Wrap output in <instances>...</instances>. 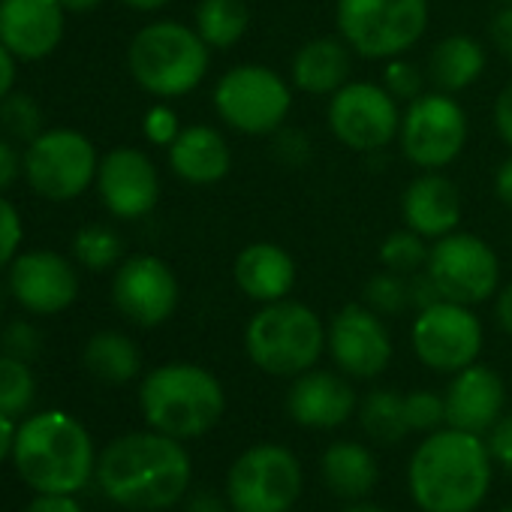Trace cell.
<instances>
[{
	"label": "cell",
	"mask_w": 512,
	"mask_h": 512,
	"mask_svg": "<svg viewBox=\"0 0 512 512\" xmlns=\"http://www.w3.org/2000/svg\"><path fill=\"white\" fill-rule=\"evenodd\" d=\"M326 350L341 374L353 380H377L392 362V335L386 317L365 302L344 305L326 326Z\"/></svg>",
	"instance_id": "15"
},
{
	"label": "cell",
	"mask_w": 512,
	"mask_h": 512,
	"mask_svg": "<svg viewBox=\"0 0 512 512\" xmlns=\"http://www.w3.org/2000/svg\"><path fill=\"white\" fill-rule=\"evenodd\" d=\"M443 404H446L449 428L485 437L503 416L506 383L494 368L473 362V365L461 368L458 374H452V380L443 392Z\"/></svg>",
	"instance_id": "19"
},
{
	"label": "cell",
	"mask_w": 512,
	"mask_h": 512,
	"mask_svg": "<svg viewBox=\"0 0 512 512\" xmlns=\"http://www.w3.org/2000/svg\"><path fill=\"white\" fill-rule=\"evenodd\" d=\"M0 314H4V287H0Z\"/></svg>",
	"instance_id": "56"
},
{
	"label": "cell",
	"mask_w": 512,
	"mask_h": 512,
	"mask_svg": "<svg viewBox=\"0 0 512 512\" xmlns=\"http://www.w3.org/2000/svg\"><path fill=\"white\" fill-rule=\"evenodd\" d=\"M503 4H512V0H503Z\"/></svg>",
	"instance_id": "58"
},
{
	"label": "cell",
	"mask_w": 512,
	"mask_h": 512,
	"mask_svg": "<svg viewBox=\"0 0 512 512\" xmlns=\"http://www.w3.org/2000/svg\"><path fill=\"white\" fill-rule=\"evenodd\" d=\"M130 10H139V13H154V10H163L169 0H124Z\"/></svg>",
	"instance_id": "54"
},
{
	"label": "cell",
	"mask_w": 512,
	"mask_h": 512,
	"mask_svg": "<svg viewBox=\"0 0 512 512\" xmlns=\"http://www.w3.org/2000/svg\"><path fill=\"white\" fill-rule=\"evenodd\" d=\"M485 443L491 458L512 476V413L497 419V425L485 434Z\"/></svg>",
	"instance_id": "42"
},
{
	"label": "cell",
	"mask_w": 512,
	"mask_h": 512,
	"mask_svg": "<svg viewBox=\"0 0 512 512\" xmlns=\"http://www.w3.org/2000/svg\"><path fill=\"white\" fill-rule=\"evenodd\" d=\"M142 130H145V139H148L151 145L169 148V145L178 139V133H181V121H178L175 109L157 103V106H151V109L145 112Z\"/></svg>",
	"instance_id": "40"
},
{
	"label": "cell",
	"mask_w": 512,
	"mask_h": 512,
	"mask_svg": "<svg viewBox=\"0 0 512 512\" xmlns=\"http://www.w3.org/2000/svg\"><path fill=\"white\" fill-rule=\"evenodd\" d=\"M410 302H413V311H425V308H431V305L443 302V296H440L437 284L428 278V272H425V269H422V272H416V275H410Z\"/></svg>",
	"instance_id": "45"
},
{
	"label": "cell",
	"mask_w": 512,
	"mask_h": 512,
	"mask_svg": "<svg viewBox=\"0 0 512 512\" xmlns=\"http://www.w3.org/2000/svg\"><path fill=\"white\" fill-rule=\"evenodd\" d=\"M73 253L82 269L88 272H106L121 266V253H124V241L112 226L103 223H91L82 226L73 238Z\"/></svg>",
	"instance_id": "31"
},
{
	"label": "cell",
	"mask_w": 512,
	"mask_h": 512,
	"mask_svg": "<svg viewBox=\"0 0 512 512\" xmlns=\"http://www.w3.org/2000/svg\"><path fill=\"white\" fill-rule=\"evenodd\" d=\"M404 416H407V428L413 434H431L437 428L446 425V404L443 395L431 392V389H413L404 395Z\"/></svg>",
	"instance_id": "36"
},
{
	"label": "cell",
	"mask_w": 512,
	"mask_h": 512,
	"mask_svg": "<svg viewBox=\"0 0 512 512\" xmlns=\"http://www.w3.org/2000/svg\"><path fill=\"white\" fill-rule=\"evenodd\" d=\"M467 112L455 100V94L422 91L401 112L398 148L407 163L416 169H446L458 160L467 145Z\"/></svg>",
	"instance_id": "10"
},
{
	"label": "cell",
	"mask_w": 512,
	"mask_h": 512,
	"mask_svg": "<svg viewBox=\"0 0 512 512\" xmlns=\"http://www.w3.org/2000/svg\"><path fill=\"white\" fill-rule=\"evenodd\" d=\"M61 4L67 13H91L103 4V0H61Z\"/></svg>",
	"instance_id": "53"
},
{
	"label": "cell",
	"mask_w": 512,
	"mask_h": 512,
	"mask_svg": "<svg viewBox=\"0 0 512 512\" xmlns=\"http://www.w3.org/2000/svg\"><path fill=\"white\" fill-rule=\"evenodd\" d=\"M193 28L208 43V49L238 46L250 28L247 0H199Z\"/></svg>",
	"instance_id": "29"
},
{
	"label": "cell",
	"mask_w": 512,
	"mask_h": 512,
	"mask_svg": "<svg viewBox=\"0 0 512 512\" xmlns=\"http://www.w3.org/2000/svg\"><path fill=\"white\" fill-rule=\"evenodd\" d=\"M341 512H389V509H383V506H377V503H359V500H353L347 509H341Z\"/></svg>",
	"instance_id": "55"
},
{
	"label": "cell",
	"mask_w": 512,
	"mask_h": 512,
	"mask_svg": "<svg viewBox=\"0 0 512 512\" xmlns=\"http://www.w3.org/2000/svg\"><path fill=\"white\" fill-rule=\"evenodd\" d=\"M359 425L377 443H398L410 434L404 416V395L395 389H371L359 401Z\"/></svg>",
	"instance_id": "30"
},
{
	"label": "cell",
	"mask_w": 512,
	"mask_h": 512,
	"mask_svg": "<svg viewBox=\"0 0 512 512\" xmlns=\"http://www.w3.org/2000/svg\"><path fill=\"white\" fill-rule=\"evenodd\" d=\"M13 85H16V58L4 43H0V100L13 94Z\"/></svg>",
	"instance_id": "51"
},
{
	"label": "cell",
	"mask_w": 512,
	"mask_h": 512,
	"mask_svg": "<svg viewBox=\"0 0 512 512\" xmlns=\"http://www.w3.org/2000/svg\"><path fill=\"white\" fill-rule=\"evenodd\" d=\"M22 172H25V163L19 160V151L13 148L10 139H0V193L10 190Z\"/></svg>",
	"instance_id": "46"
},
{
	"label": "cell",
	"mask_w": 512,
	"mask_h": 512,
	"mask_svg": "<svg viewBox=\"0 0 512 512\" xmlns=\"http://www.w3.org/2000/svg\"><path fill=\"white\" fill-rule=\"evenodd\" d=\"M85 365L88 371L112 386H124L142 371V353L136 341L124 332H97L85 344Z\"/></svg>",
	"instance_id": "28"
},
{
	"label": "cell",
	"mask_w": 512,
	"mask_h": 512,
	"mask_svg": "<svg viewBox=\"0 0 512 512\" xmlns=\"http://www.w3.org/2000/svg\"><path fill=\"white\" fill-rule=\"evenodd\" d=\"M488 37H491V46L494 52H500V58L512 61V4L500 7L488 25Z\"/></svg>",
	"instance_id": "43"
},
{
	"label": "cell",
	"mask_w": 512,
	"mask_h": 512,
	"mask_svg": "<svg viewBox=\"0 0 512 512\" xmlns=\"http://www.w3.org/2000/svg\"><path fill=\"white\" fill-rule=\"evenodd\" d=\"M353 73V49L341 37H317L299 46L290 61V82L302 94L332 97L338 88L350 82Z\"/></svg>",
	"instance_id": "25"
},
{
	"label": "cell",
	"mask_w": 512,
	"mask_h": 512,
	"mask_svg": "<svg viewBox=\"0 0 512 512\" xmlns=\"http://www.w3.org/2000/svg\"><path fill=\"white\" fill-rule=\"evenodd\" d=\"M491 452L479 434L431 431L407 467L410 497L422 512H476L491 488Z\"/></svg>",
	"instance_id": "2"
},
{
	"label": "cell",
	"mask_w": 512,
	"mask_h": 512,
	"mask_svg": "<svg viewBox=\"0 0 512 512\" xmlns=\"http://www.w3.org/2000/svg\"><path fill=\"white\" fill-rule=\"evenodd\" d=\"M247 359L272 377H299L317 368L326 353V326L320 314L296 299L260 305L244 329Z\"/></svg>",
	"instance_id": "5"
},
{
	"label": "cell",
	"mask_w": 512,
	"mask_h": 512,
	"mask_svg": "<svg viewBox=\"0 0 512 512\" xmlns=\"http://www.w3.org/2000/svg\"><path fill=\"white\" fill-rule=\"evenodd\" d=\"M97 190L109 214L139 220L160 202V175L154 160L139 148H112L97 169Z\"/></svg>",
	"instance_id": "17"
},
{
	"label": "cell",
	"mask_w": 512,
	"mask_h": 512,
	"mask_svg": "<svg viewBox=\"0 0 512 512\" xmlns=\"http://www.w3.org/2000/svg\"><path fill=\"white\" fill-rule=\"evenodd\" d=\"M13 461L37 494H76L97 470L88 428L64 410H46L19 425Z\"/></svg>",
	"instance_id": "3"
},
{
	"label": "cell",
	"mask_w": 512,
	"mask_h": 512,
	"mask_svg": "<svg viewBox=\"0 0 512 512\" xmlns=\"http://www.w3.org/2000/svg\"><path fill=\"white\" fill-rule=\"evenodd\" d=\"M127 67L142 91L160 100H175L202 85L211 67V49L196 28L163 19L133 37Z\"/></svg>",
	"instance_id": "6"
},
{
	"label": "cell",
	"mask_w": 512,
	"mask_h": 512,
	"mask_svg": "<svg viewBox=\"0 0 512 512\" xmlns=\"http://www.w3.org/2000/svg\"><path fill=\"white\" fill-rule=\"evenodd\" d=\"M500 512H512V506H503V509H500Z\"/></svg>",
	"instance_id": "57"
},
{
	"label": "cell",
	"mask_w": 512,
	"mask_h": 512,
	"mask_svg": "<svg viewBox=\"0 0 512 512\" xmlns=\"http://www.w3.org/2000/svg\"><path fill=\"white\" fill-rule=\"evenodd\" d=\"M37 398V380L28 362L16 356H0V413L22 416Z\"/></svg>",
	"instance_id": "33"
},
{
	"label": "cell",
	"mask_w": 512,
	"mask_h": 512,
	"mask_svg": "<svg viewBox=\"0 0 512 512\" xmlns=\"http://www.w3.org/2000/svg\"><path fill=\"white\" fill-rule=\"evenodd\" d=\"M428 0H338V37L365 61L407 55L428 31Z\"/></svg>",
	"instance_id": "7"
},
{
	"label": "cell",
	"mask_w": 512,
	"mask_h": 512,
	"mask_svg": "<svg viewBox=\"0 0 512 512\" xmlns=\"http://www.w3.org/2000/svg\"><path fill=\"white\" fill-rule=\"evenodd\" d=\"M61 0H0V43L16 61H43L64 40Z\"/></svg>",
	"instance_id": "21"
},
{
	"label": "cell",
	"mask_w": 512,
	"mask_h": 512,
	"mask_svg": "<svg viewBox=\"0 0 512 512\" xmlns=\"http://www.w3.org/2000/svg\"><path fill=\"white\" fill-rule=\"evenodd\" d=\"M359 410V395L347 374L311 368L293 377L287 392V413L296 425L311 431H332Z\"/></svg>",
	"instance_id": "20"
},
{
	"label": "cell",
	"mask_w": 512,
	"mask_h": 512,
	"mask_svg": "<svg viewBox=\"0 0 512 512\" xmlns=\"http://www.w3.org/2000/svg\"><path fill=\"white\" fill-rule=\"evenodd\" d=\"M25 512H85L73 494H40L28 503Z\"/></svg>",
	"instance_id": "47"
},
{
	"label": "cell",
	"mask_w": 512,
	"mask_h": 512,
	"mask_svg": "<svg viewBox=\"0 0 512 512\" xmlns=\"http://www.w3.org/2000/svg\"><path fill=\"white\" fill-rule=\"evenodd\" d=\"M178 299L181 290L175 272L154 253H136L115 269L112 302L130 323L142 329L163 326L175 314Z\"/></svg>",
	"instance_id": "16"
},
{
	"label": "cell",
	"mask_w": 512,
	"mask_h": 512,
	"mask_svg": "<svg viewBox=\"0 0 512 512\" xmlns=\"http://www.w3.org/2000/svg\"><path fill=\"white\" fill-rule=\"evenodd\" d=\"M211 100L229 130L275 136L293 112V82L266 64H238L217 79Z\"/></svg>",
	"instance_id": "8"
},
{
	"label": "cell",
	"mask_w": 512,
	"mask_h": 512,
	"mask_svg": "<svg viewBox=\"0 0 512 512\" xmlns=\"http://www.w3.org/2000/svg\"><path fill=\"white\" fill-rule=\"evenodd\" d=\"M428 278L446 302L482 305L500 290V260L494 247L476 232H449L434 238L425 263Z\"/></svg>",
	"instance_id": "11"
},
{
	"label": "cell",
	"mask_w": 512,
	"mask_h": 512,
	"mask_svg": "<svg viewBox=\"0 0 512 512\" xmlns=\"http://www.w3.org/2000/svg\"><path fill=\"white\" fill-rule=\"evenodd\" d=\"M464 214L461 190L440 169L419 172L401 193V217L404 226L434 241L458 229Z\"/></svg>",
	"instance_id": "22"
},
{
	"label": "cell",
	"mask_w": 512,
	"mask_h": 512,
	"mask_svg": "<svg viewBox=\"0 0 512 512\" xmlns=\"http://www.w3.org/2000/svg\"><path fill=\"white\" fill-rule=\"evenodd\" d=\"M25 178L49 202L82 196L100 169L97 148L76 130H43L25 151Z\"/></svg>",
	"instance_id": "12"
},
{
	"label": "cell",
	"mask_w": 512,
	"mask_h": 512,
	"mask_svg": "<svg viewBox=\"0 0 512 512\" xmlns=\"http://www.w3.org/2000/svg\"><path fill=\"white\" fill-rule=\"evenodd\" d=\"M428 250H431L428 238H422L419 232H413V229L404 226V229H398V232H389V235L380 241L377 256H380V266H383V269L410 278V275H416V272L425 269V263H428Z\"/></svg>",
	"instance_id": "32"
},
{
	"label": "cell",
	"mask_w": 512,
	"mask_h": 512,
	"mask_svg": "<svg viewBox=\"0 0 512 512\" xmlns=\"http://www.w3.org/2000/svg\"><path fill=\"white\" fill-rule=\"evenodd\" d=\"M494 320L512 338V281L506 287H500L494 296Z\"/></svg>",
	"instance_id": "49"
},
{
	"label": "cell",
	"mask_w": 512,
	"mask_h": 512,
	"mask_svg": "<svg viewBox=\"0 0 512 512\" xmlns=\"http://www.w3.org/2000/svg\"><path fill=\"white\" fill-rule=\"evenodd\" d=\"M482 320L470 305L437 302L425 311H416L410 344L416 359L437 374H458L473 365L482 353Z\"/></svg>",
	"instance_id": "14"
},
{
	"label": "cell",
	"mask_w": 512,
	"mask_h": 512,
	"mask_svg": "<svg viewBox=\"0 0 512 512\" xmlns=\"http://www.w3.org/2000/svg\"><path fill=\"white\" fill-rule=\"evenodd\" d=\"M323 470V482L332 494L344 497V500H359L368 497L377 488L380 479V467L374 452L365 443L356 440H338L323 452L320 461Z\"/></svg>",
	"instance_id": "27"
},
{
	"label": "cell",
	"mask_w": 512,
	"mask_h": 512,
	"mask_svg": "<svg viewBox=\"0 0 512 512\" xmlns=\"http://www.w3.org/2000/svg\"><path fill=\"white\" fill-rule=\"evenodd\" d=\"M16 425H13V416L0 413V461L7 455H13V446H16Z\"/></svg>",
	"instance_id": "52"
},
{
	"label": "cell",
	"mask_w": 512,
	"mask_h": 512,
	"mask_svg": "<svg viewBox=\"0 0 512 512\" xmlns=\"http://www.w3.org/2000/svg\"><path fill=\"white\" fill-rule=\"evenodd\" d=\"M94 476L112 503L133 512H160L187 494L193 461L181 440L169 434L130 431L100 452Z\"/></svg>",
	"instance_id": "1"
},
{
	"label": "cell",
	"mask_w": 512,
	"mask_h": 512,
	"mask_svg": "<svg viewBox=\"0 0 512 512\" xmlns=\"http://www.w3.org/2000/svg\"><path fill=\"white\" fill-rule=\"evenodd\" d=\"M0 127H4L10 139L31 145L43 133V109L37 106L31 94L13 91L0 100Z\"/></svg>",
	"instance_id": "35"
},
{
	"label": "cell",
	"mask_w": 512,
	"mask_h": 512,
	"mask_svg": "<svg viewBox=\"0 0 512 512\" xmlns=\"http://www.w3.org/2000/svg\"><path fill=\"white\" fill-rule=\"evenodd\" d=\"M226 503H229V500H223L217 491L202 488V491H196V494L187 497L184 512H226Z\"/></svg>",
	"instance_id": "48"
},
{
	"label": "cell",
	"mask_w": 512,
	"mask_h": 512,
	"mask_svg": "<svg viewBox=\"0 0 512 512\" xmlns=\"http://www.w3.org/2000/svg\"><path fill=\"white\" fill-rule=\"evenodd\" d=\"M488 55L485 46L470 37V34H449L443 40L434 43L428 64H425V76L434 85V91L443 94H461L467 88H473L482 73H485Z\"/></svg>",
	"instance_id": "26"
},
{
	"label": "cell",
	"mask_w": 512,
	"mask_h": 512,
	"mask_svg": "<svg viewBox=\"0 0 512 512\" xmlns=\"http://www.w3.org/2000/svg\"><path fill=\"white\" fill-rule=\"evenodd\" d=\"M491 121H494V130H497L500 142H503L506 148H512V82L503 85L500 94L494 97Z\"/></svg>",
	"instance_id": "44"
},
{
	"label": "cell",
	"mask_w": 512,
	"mask_h": 512,
	"mask_svg": "<svg viewBox=\"0 0 512 512\" xmlns=\"http://www.w3.org/2000/svg\"><path fill=\"white\" fill-rule=\"evenodd\" d=\"M362 302L380 317H401L404 311L413 308V302H410V278L383 269V272H377V275H371L365 281Z\"/></svg>",
	"instance_id": "34"
},
{
	"label": "cell",
	"mask_w": 512,
	"mask_h": 512,
	"mask_svg": "<svg viewBox=\"0 0 512 512\" xmlns=\"http://www.w3.org/2000/svg\"><path fill=\"white\" fill-rule=\"evenodd\" d=\"M302 488L305 473L293 449L256 443L232 461L223 497L232 512H293Z\"/></svg>",
	"instance_id": "9"
},
{
	"label": "cell",
	"mask_w": 512,
	"mask_h": 512,
	"mask_svg": "<svg viewBox=\"0 0 512 512\" xmlns=\"http://www.w3.org/2000/svg\"><path fill=\"white\" fill-rule=\"evenodd\" d=\"M326 124L344 148L374 154L398 139L401 106L380 82L350 79L329 97Z\"/></svg>",
	"instance_id": "13"
},
{
	"label": "cell",
	"mask_w": 512,
	"mask_h": 512,
	"mask_svg": "<svg viewBox=\"0 0 512 512\" xmlns=\"http://www.w3.org/2000/svg\"><path fill=\"white\" fill-rule=\"evenodd\" d=\"M19 244H22V217H19V208L0 196V269L10 266L19 253Z\"/></svg>",
	"instance_id": "41"
},
{
	"label": "cell",
	"mask_w": 512,
	"mask_h": 512,
	"mask_svg": "<svg viewBox=\"0 0 512 512\" xmlns=\"http://www.w3.org/2000/svg\"><path fill=\"white\" fill-rule=\"evenodd\" d=\"M139 407L148 428L184 443L208 434L223 419L226 392L208 368L166 362L142 380Z\"/></svg>",
	"instance_id": "4"
},
{
	"label": "cell",
	"mask_w": 512,
	"mask_h": 512,
	"mask_svg": "<svg viewBox=\"0 0 512 512\" xmlns=\"http://www.w3.org/2000/svg\"><path fill=\"white\" fill-rule=\"evenodd\" d=\"M494 193L506 208H512V154L494 172Z\"/></svg>",
	"instance_id": "50"
},
{
	"label": "cell",
	"mask_w": 512,
	"mask_h": 512,
	"mask_svg": "<svg viewBox=\"0 0 512 512\" xmlns=\"http://www.w3.org/2000/svg\"><path fill=\"white\" fill-rule=\"evenodd\" d=\"M275 157H278L284 166L299 169V166H305V163L314 157V145H311V139H308L305 130L287 127V124H284V127L275 133Z\"/></svg>",
	"instance_id": "39"
},
{
	"label": "cell",
	"mask_w": 512,
	"mask_h": 512,
	"mask_svg": "<svg viewBox=\"0 0 512 512\" xmlns=\"http://www.w3.org/2000/svg\"><path fill=\"white\" fill-rule=\"evenodd\" d=\"M235 287L260 305L281 302L293 293L299 269L293 253L275 241H253L238 250L232 263Z\"/></svg>",
	"instance_id": "23"
},
{
	"label": "cell",
	"mask_w": 512,
	"mask_h": 512,
	"mask_svg": "<svg viewBox=\"0 0 512 512\" xmlns=\"http://www.w3.org/2000/svg\"><path fill=\"white\" fill-rule=\"evenodd\" d=\"M0 347H4L7 356H16V359H22V362H31V359H37L40 350H43V335H40L31 323L16 320V323H10V326L4 329V335H0Z\"/></svg>",
	"instance_id": "38"
},
{
	"label": "cell",
	"mask_w": 512,
	"mask_h": 512,
	"mask_svg": "<svg viewBox=\"0 0 512 512\" xmlns=\"http://www.w3.org/2000/svg\"><path fill=\"white\" fill-rule=\"evenodd\" d=\"M169 169L175 172V178L196 187L223 181L232 169V151L226 136L211 124L181 127L178 139L169 145Z\"/></svg>",
	"instance_id": "24"
},
{
	"label": "cell",
	"mask_w": 512,
	"mask_h": 512,
	"mask_svg": "<svg viewBox=\"0 0 512 512\" xmlns=\"http://www.w3.org/2000/svg\"><path fill=\"white\" fill-rule=\"evenodd\" d=\"M425 70L416 67L413 61H407L404 55L401 58H389L386 67H383V79L380 85L398 100V103H410L416 100L422 91H425Z\"/></svg>",
	"instance_id": "37"
},
{
	"label": "cell",
	"mask_w": 512,
	"mask_h": 512,
	"mask_svg": "<svg viewBox=\"0 0 512 512\" xmlns=\"http://www.w3.org/2000/svg\"><path fill=\"white\" fill-rule=\"evenodd\" d=\"M10 293L40 317L67 311L79 296V278L70 260L55 250H31L10 263Z\"/></svg>",
	"instance_id": "18"
}]
</instances>
